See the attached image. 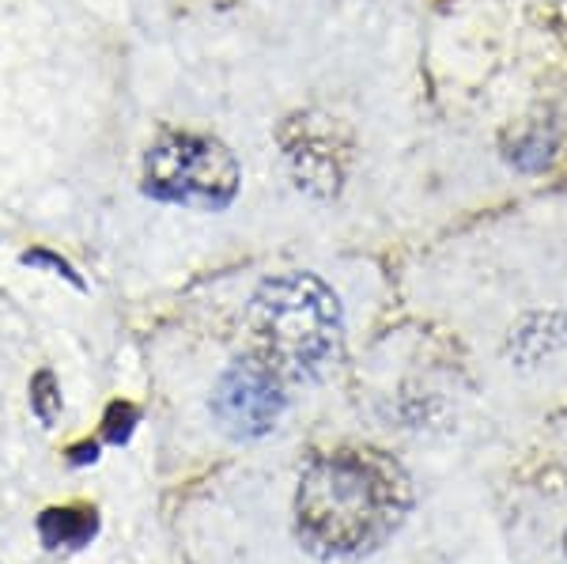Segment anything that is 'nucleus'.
I'll return each mask as SVG.
<instances>
[{
  "label": "nucleus",
  "instance_id": "9b49d317",
  "mask_svg": "<svg viewBox=\"0 0 567 564\" xmlns=\"http://www.w3.org/2000/svg\"><path fill=\"white\" fill-rule=\"evenodd\" d=\"M564 553H567V534H564Z\"/></svg>",
  "mask_w": 567,
  "mask_h": 564
},
{
  "label": "nucleus",
  "instance_id": "423d86ee",
  "mask_svg": "<svg viewBox=\"0 0 567 564\" xmlns=\"http://www.w3.org/2000/svg\"><path fill=\"white\" fill-rule=\"evenodd\" d=\"M95 512H84V507H53V512L42 515L39 531L45 545H69V550H80L91 534H95Z\"/></svg>",
  "mask_w": 567,
  "mask_h": 564
},
{
  "label": "nucleus",
  "instance_id": "f03ea898",
  "mask_svg": "<svg viewBox=\"0 0 567 564\" xmlns=\"http://www.w3.org/2000/svg\"><path fill=\"white\" fill-rule=\"evenodd\" d=\"M254 357L269 363L284 383H315L341 360L344 322L337 293L315 273L269 277L246 307Z\"/></svg>",
  "mask_w": 567,
  "mask_h": 564
},
{
  "label": "nucleus",
  "instance_id": "1a4fd4ad",
  "mask_svg": "<svg viewBox=\"0 0 567 564\" xmlns=\"http://www.w3.org/2000/svg\"><path fill=\"white\" fill-rule=\"evenodd\" d=\"M133 421H136L133 406H114V409H110V424H106V435H110V440H114V443H122L125 435H130Z\"/></svg>",
  "mask_w": 567,
  "mask_h": 564
},
{
  "label": "nucleus",
  "instance_id": "39448f33",
  "mask_svg": "<svg viewBox=\"0 0 567 564\" xmlns=\"http://www.w3.org/2000/svg\"><path fill=\"white\" fill-rule=\"evenodd\" d=\"M284 160H288L291 175L307 194L329 197L341 189L344 167H349V141L341 136L329 117L299 114L280 130Z\"/></svg>",
  "mask_w": 567,
  "mask_h": 564
},
{
  "label": "nucleus",
  "instance_id": "0eeeda50",
  "mask_svg": "<svg viewBox=\"0 0 567 564\" xmlns=\"http://www.w3.org/2000/svg\"><path fill=\"white\" fill-rule=\"evenodd\" d=\"M511 160L518 163L523 171H537L553 160V136H545V130H529L523 136H515V152Z\"/></svg>",
  "mask_w": 567,
  "mask_h": 564
},
{
  "label": "nucleus",
  "instance_id": "6e6552de",
  "mask_svg": "<svg viewBox=\"0 0 567 564\" xmlns=\"http://www.w3.org/2000/svg\"><path fill=\"white\" fill-rule=\"evenodd\" d=\"M31 406H34V413H39L45 424H50L53 417H58V409H61V394H58V383H53L50 371H42V376L31 383Z\"/></svg>",
  "mask_w": 567,
  "mask_h": 564
},
{
  "label": "nucleus",
  "instance_id": "f257e3e1",
  "mask_svg": "<svg viewBox=\"0 0 567 564\" xmlns=\"http://www.w3.org/2000/svg\"><path fill=\"white\" fill-rule=\"evenodd\" d=\"M413 507L405 470L382 451H326L296 489L299 539L322 557H363L393 539Z\"/></svg>",
  "mask_w": 567,
  "mask_h": 564
},
{
  "label": "nucleus",
  "instance_id": "7ed1b4c3",
  "mask_svg": "<svg viewBox=\"0 0 567 564\" xmlns=\"http://www.w3.org/2000/svg\"><path fill=\"white\" fill-rule=\"evenodd\" d=\"M239 160L227 144L200 133H167L144 160V194L167 205L219 213L239 194Z\"/></svg>",
  "mask_w": 567,
  "mask_h": 564
},
{
  "label": "nucleus",
  "instance_id": "20e7f679",
  "mask_svg": "<svg viewBox=\"0 0 567 564\" xmlns=\"http://www.w3.org/2000/svg\"><path fill=\"white\" fill-rule=\"evenodd\" d=\"M284 402H288L284 379L250 352L219 376L213 390V417L235 440H258V435L277 429Z\"/></svg>",
  "mask_w": 567,
  "mask_h": 564
},
{
  "label": "nucleus",
  "instance_id": "9d476101",
  "mask_svg": "<svg viewBox=\"0 0 567 564\" xmlns=\"http://www.w3.org/2000/svg\"><path fill=\"white\" fill-rule=\"evenodd\" d=\"M23 262H27V266H50V269H58L61 277H69L72 285H80V277H76V273H72V266H69V262L53 258L50 250H31V254H23Z\"/></svg>",
  "mask_w": 567,
  "mask_h": 564
}]
</instances>
